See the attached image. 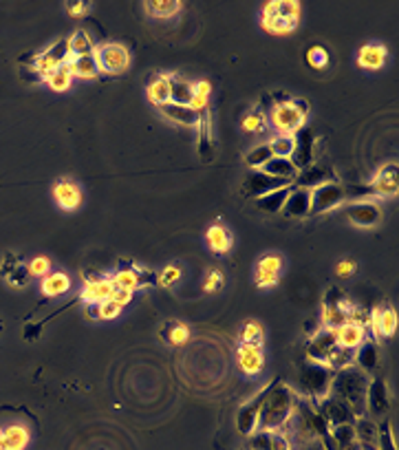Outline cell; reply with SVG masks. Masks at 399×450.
Segmentation results:
<instances>
[{
  "label": "cell",
  "mask_w": 399,
  "mask_h": 450,
  "mask_svg": "<svg viewBox=\"0 0 399 450\" xmlns=\"http://www.w3.org/2000/svg\"><path fill=\"white\" fill-rule=\"evenodd\" d=\"M187 340H190V329L183 322H172L168 324V342L172 346H183Z\"/></svg>",
  "instance_id": "49"
},
{
  "label": "cell",
  "mask_w": 399,
  "mask_h": 450,
  "mask_svg": "<svg viewBox=\"0 0 399 450\" xmlns=\"http://www.w3.org/2000/svg\"><path fill=\"white\" fill-rule=\"evenodd\" d=\"M356 364L358 369H362L364 373H373L375 369H378V344H375L373 340H364L358 349H356Z\"/></svg>",
  "instance_id": "35"
},
{
  "label": "cell",
  "mask_w": 399,
  "mask_h": 450,
  "mask_svg": "<svg viewBox=\"0 0 399 450\" xmlns=\"http://www.w3.org/2000/svg\"><path fill=\"white\" fill-rule=\"evenodd\" d=\"M356 272H358V263L353 261V258H345V261H340L336 265V274L340 278H349V276H353Z\"/></svg>",
  "instance_id": "55"
},
{
  "label": "cell",
  "mask_w": 399,
  "mask_h": 450,
  "mask_svg": "<svg viewBox=\"0 0 399 450\" xmlns=\"http://www.w3.org/2000/svg\"><path fill=\"white\" fill-rule=\"evenodd\" d=\"M170 82V102L174 104H190L192 99V82L183 80L181 75H168Z\"/></svg>",
  "instance_id": "39"
},
{
  "label": "cell",
  "mask_w": 399,
  "mask_h": 450,
  "mask_svg": "<svg viewBox=\"0 0 399 450\" xmlns=\"http://www.w3.org/2000/svg\"><path fill=\"white\" fill-rule=\"evenodd\" d=\"M44 82L49 84L51 91L55 93H64V91H69L71 84H73V75L69 71V66H60V69H55L51 71L49 75H44Z\"/></svg>",
  "instance_id": "41"
},
{
  "label": "cell",
  "mask_w": 399,
  "mask_h": 450,
  "mask_svg": "<svg viewBox=\"0 0 399 450\" xmlns=\"http://www.w3.org/2000/svg\"><path fill=\"white\" fill-rule=\"evenodd\" d=\"M336 333L331 329H320L311 340H309V346H307V360H314V362H320L325 364L329 353L334 351L336 346Z\"/></svg>",
  "instance_id": "25"
},
{
  "label": "cell",
  "mask_w": 399,
  "mask_h": 450,
  "mask_svg": "<svg viewBox=\"0 0 399 450\" xmlns=\"http://www.w3.org/2000/svg\"><path fill=\"white\" fill-rule=\"evenodd\" d=\"M369 329L375 338H391L397 331V313L391 305H380L369 313Z\"/></svg>",
  "instance_id": "15"
},
{
  "label": "cell",
  "mask_w": 399,
  "mask_h": 450,
  "mask_svg": "<svg viewBox=\"0 0 399 450\" xmlns=\"http://www.w3.org/2000/svg\"><path fill=\"white\" fill-rule=\"evenodd\" d=\"M391 409V395H389V387L382 378H373L369 382V391H367V411L373 418H384Z\"/></svg>",
  "instance_id": "18"
},
{
  "label": "cell",
  "mask_w": 399,
  "mask_h": 450,
  "mask_svg": "<svg viewBox=\"0 0 399 450\" xmlns=\"http://www.w3.org/2000/svg\"><path fill=\"white\" fill-rule=\"evenodd\" d=\"M331 380H334V371H331L327 364L307 360V362L298 369L294 391H296V395H300L305 400L320 402L329 395Z\"/></svg>",
  "instance_id": "4"
},
{
  "label": "cell",
  "mask_w": 399,
  "mask_h": 450,
  "mask_svg": "<svg viewBox=\"0 0 399 450\" xmlns=\"http://www.w3.org/2000/svg\"><path fill=\"white\" fill-rule=\"evenodd\" d=\"M51 195L62 212H75L82 206V188L71 179H58L51 188Z\"/></svg>",
  "instance_id": "12"
},
{
  "label": "cell",
  "mask_w": 399,
  "mask_h": 450,
  "mask_svg": "<svg viewBox=\"0 0 399 450\" xmlns=\"http://www.w3.org/2000/svg\"><path fill=\"white\" fill-rule=\"evenodd\" d=\"M307 62L314 66V69H325L329 64V53L323 47H311L307 51Z\"/></svg>",
  "instance_id": "53"
},
{
  "label": "cell",
  "mask_w": 399,
  "mask_h": 450,
  "mask_svg": "<svg viewBox=\"0 0 399 450\" xmlns=\"http://www.w3.org/2000/svg\"><path fill=\"white\" fill-rule=\"evenodd\" d=\"M353 302L347 300L342 296V291L331 287L327 291V298H325V309H323V329H338L342 327L345 322H349V316L353 311Z\"/></svg>",
  "instance_id": "7"
},
{
  "label": "cell",
  "mask_w": 399,
  "mask_h": 450,
  "mask_svg": "<svg viewBox=\"0 0 399 450\" xmlns=\"http://www.w3.org/2000/svg\"><path fill=\"white\" fill-rule=\"evenodd\" d=\"M267 389H269V387H265L252 402L243 404V407H241L238 418H236V426H238V431H241L243 435H252L254 431H256L258 411H260V404H263V398H265V393H267Z\"/></svg>",
  "instance_id": "27"
},
{
  "label": "cell",
  "mask_w": 399,
  "mask_h": 450,
  "mask_svg": "<svg viewBox=\"0 0 399 450\" xmlns=\"http://www.w3.org/2000/svg\"><path fill=\"white\" fill-rule=\"evenodd\" d=\"M71 58V53H69V40H58L53 44V47H49L47 51H42L38 55V60H36V71L44 77V75H49L51 71L55 69H60V66H64L66 62H69Z\"/></svg>",
  "instance_id": "14"
},
{
  "label": "cell",
  "mask_w": 399,
  "mask_h": 450,
  "mask_svg": "<svg viewBox=\"0 0 399 450\" xmlns=\"http://www.w3.org/2000/svg\"><path fill=\"white\" fill-rule=\"evenodd\" d=\"M205 243L214 254L225 256L232 252V247H234V236H232V230L227 228V225L214 223V225H209L207 232H205Z\"/></svg>",
  "instance_id": "26"
},
{
  "label": "cell",
  "mask_w": 399,
  "mask_h": 450,
  "mask_svg": "<svg viewBox=\"0 0 399 450\" xmlns=\"http://www.w3.org/2000/svg\"><path fill=\"white\" fill-rule=\"evenodd\" d=\"M353 362H356V351H353V349H347V346L336 344L334 351L329 353V358H327L325 364L336 373V371H342V369L351 366Z\"/></svg>",
  "instance_id": "40"
},
{
  "label": "cell",
  "mask_w": 399,
  "mask_h": 450,
  "mask_svg": "<svg viewBox=\"0 0 399 450\" xmlns=\"http://www.w3.org/2000/svg\"><path fill=\"white\" fill-rule=\"evenodd\" d=\"M272 150L267 144H260V146H254V148L245 155V164L252 168V170H260V168L272 159Z\"/></svg>",
  "instance_id": "44"
},
{
  "label": "cell",
  "mask_w": 399,
  "mask_h": 450,
  "mask_svg": "<svg viewBox=\"0 0 399 450\" xmlns=\"http://www.w3.org/2000/svg\"><path fill=\"white\" fill-rule=\"evenodd\" d=\"M93 58L97 62L99 73H106V75H119L130 66V51L121 42L95 44Z\"/></svg>",
  "instance_id": "6"
},
{
  "label": "cell",
  "mask_w": 399,
  "mask_h": 450,
  "mask_svg": "<svg viewBox=\"0 0 399 450\" xmlns=\"http://www.w3.org/2000/svg\"><path fill=\"white\" fill-rule=\"evenodd\" d=\"M285 269V258L278 252H267L258 258L256 269H254V283L260 289H272L280 283Z\"/></svg>",
  "instance_id": "9"
},
{
  "label": "cell",
  "mask_w": 399,
  "mask_h": 450,
  "mask_svg": "<svg viewBox=\"0 0 399 450\" xmlns=\"http://www.w3.org/2000/svg\"><path fill=\"white\" fill-rule=\"evenodd\" d=\"M291 450H327L323 440H318V442H309V444H300V446H296Z\"/></svg>",
  "instance_id": "60"
},
{
  "label": "cell",
  "mask_w": 399,
  "mask_h": 450,
  "mask_svg": "<svg viewBox=\"0 0 399 450\" xmlns=\"http://www.w3.org/2000/svg\"><path fill=\"white\" fill-rule=\"evenodd\" d=\"M95 49V44L91 40V36H88L86 31H75L73 36L69 38V53H71V58H75V55H91Z\"/></svg>",
  "instance_id": "43"
},
{
  "label": "cell",
  "mask_w": 399,
  "mask_h": 450,
  "mask_svg": "<svg viewBox=\"0 0 399 450\" xmlns=\"http://www.w3.org/2000/svg\"><path fill=\"white\" fill-rule=\"evenodd\" d=\"M296 400L298 395L289 384H269L258 411L256 431H280L291 418Z\"/></svg>",
  "instance_id": "3"
},
{
  "label": "cell",
  "mask_w": 399,
  "mask_h": 450,
  "mask_svg": "<svg viewBox=\"0 0 399 450\" xmlns=\"http://www.w3.org/2000/svg\"><path fill=\"white\" fill-rule=\"evenodd\" d=\"M347 217L353 225L358 228H375L382 219V210L378 208V204L371 199H362V201H349L347 206Z\"/></svg>",
  "instance_id": "11"
},
{
  "label": "cell",
  "mask_w": 399,
  "mask_h": 450,
  "mask_svg": "<svg viewBox=\"0 0 399 450\" xmlns=\"http://www.w3.org/2000/svg\"><path fill=\"white\" fill-rule=\"evenodd\" d=\"M146 95H148V102L152 106H165L170 104V82H168V75H154L148 88H146Z\"/></svg>",
  "instance_id": "34"
},
{
  "label": "cell",
  "mask_w": 399,
  "mask_h": 450,
  "mask_svg": "<svg viewBox=\"0 0 399 450\" xmlns=\"http://www.w3.org/2000/svg\"><path fill=\"white\" fill-rule=\"evenodd\" d=\"M272 450H291V442L283 431H272Z\"/></svg>",
  "instance_id": "56"
},
{
  "label": "cell",
  "mask_w": 399,
  "mask_h": 450,
  "mask_svg": "<svg viewBox=\"0 0 399 450\" xmlns=\"http://www.w3.org/2000/svg\"><path fill=\"white\" fill-rule=\"evenodd\" d=\"M307 115H309V104L305 99H287V102H276L272 106L267 119L280 135L294 137L298 130L305 128Z\"/></svg>",
  "instance_id": "5"
},
{
  "label": "cell",
  "mask_w": 399,
  "mask_h": 450,
  "mask_svg": "<svg viewBox=\"0 0 399 450\" xmlns=\"http://www.w3.org/2000/svg\"><path fill=\"white\" fill-rule=\"evenodd\" d=\"M159 110L163 112V117H168V119L174 121V124H181V126L194 128V126H198V121H201V115H198V112H194L190 106H185V104H174V102H170V104L161 106Z\"/></svg>",
  "instance_id": "31"
},
{
  "label": "cell",
  "mask_w": 399,
  "mask_h": 450,
  "mask_svg": "<svg viewBox=\"0 0 399 450\" xmlns=\"http://www.w3.org/2000/svg\"><path fill=\"white\" fill-rule=\"evenodd\" d=\"M66 66H69L73 80H75V77H77V80H95V77L99 75V69H97V62L93 58V53L91 55H75V58H69Z\"/></svg>",
  "instance_id": "32"
},
{
  "label": "cell",
  "mask_w": 399,
  "mask_h": 450,
  "mask_svg": "<svg viewBox=\"0 0 399 450\" xmlns=\"http://www.w3.org/2000/svg\"><path fill=\"white\" fill-rule=\"evenodd\" d=\"M294 153L289 162L296 166V170H305L314 164V130L311 128H300L294 135Z\"/></svg>",
  "instance_id": "17"
},
{
  "label": "cell",
  "mask_w": 399,
  "mask_h": 450,
  "mask_svg": "<svg viewBox=\"0 0 399 450\" xmlns=\"http://www.w3.org/2000/svg\"><path fill=\"white\" fill-rule=\"evenodd\" d=\"M291 188L294 186H285V188L272 190V193L258 197L256 199V208L260 212H267V215H278V212H283V208H285V201H287V197H289Z\"/></svg>",
  "instance_id": "33"
},
{
  "label": "cell",
  "mask_w": 399,
  "mask_h": 450,
  "mask_svg": "<svg viewBox=\"0 0 399 450\" xmlns=\"http://www.w3.org/2000/svg\"><path fill=\"white\" fill-rule=\"evenodd\" d=\"M88 3H82V0H77V3H66V14L71 18H84L88 14Z\"/></svg>",
  "instance_id": "57"
},
{
  "label": "cell",
  "mask_w": 399,
  "mask_h": 450,
  "mask_svg": "<svg viewBox=\"0 0 399 450\" xmlns=\"http://www.w3.org/2000/svg\"><path fill=\"white\" fill-rule=\"evenodd\" d=\"M285 186H291V182H285V179H276L263 170H249L243 179V197L249 199H258L263 195L272 193V190H278Z\"/></svg>",
  "instance_id": "10"
},
{
  "label": "cell",
  "mask_w": 399,
  "mask_h": 450,
  "mask_svg": "<svg viewBox=\"0 0 399 450\" xmlns=\"http://www.w3.org/2000/svg\"><path fill=\"white\" fill-rule=\"evenodd\" d=\"M150 276L152 274L143 272L139 267H124V269H117L115 274H110V283H113L115 289H128L135 294L137 289L150 283Z\"/></svg>",
  "instance_id": "21"
},
{
  "label": "cell",
  "mask_w": 399,
  "mask_h": 450,
  "mask_svg": "<svg viewBox=\"0 0 399 450\" xmlns=\"http://www.w3.org/2000/svg\"><path fill=\"white\" fill-rule=\"evenodd\" d=\"M353 431H356V437H358V444L360 446L375 444V437H378V426H375V422L367 420V415H364V418H358L356 422H353Z\"/></svg>",
  "instance_id": "42"
},
{
  "label": "cell",
  "mask_w": 399,
  "mask_h": 450,
  "mask_svg": "<svg viewBox=\"0 0 399 450\" xmlns=\"http://www.w3.org/2000/svg\"><path fill=\"white\" fill-rule=\"evenodd\" d=\"M124 311L115 300H104V302H99L97 305V320H115L119 313Z\"/></svg>",
  "instance_id": "52"
},
{
  "label": "cell",
  "mask_w": 399,
  "mask_h": 450,
  "mask_svg": "<svg viewBox=\"0 0 399 450\" xmlns=\"http://www.w3.org/2000/svg\"><path fill=\"white\" fill-rule=\"evenodd\" d=\"M309 208H311V190L291 188L289 197L285 201L283 215L289 219H303V217H309Z\"/></svg>",
  "instance_id": "28"
},
{
  "label": "cell",
  "mask_w": 399,
  "mask_h": 450,
  "mask_svg": "<svg viewBox=\"0 0 399 450\" xmlns=\"http://www.w3.org/2000/svg\"><path fill=\"white\" fill-rule=\"evenodd\" d=\"M327 182H336L334 179V170H329L327 166H316L311 164L305 170H298L291 186L294 188H305V190H314L318 186H323Z\"/></svg>",
  "instance_id": "23"
},
{
  "label": "cell",
  "mask_w": 399,
  "mask_h": 450,
  "mask_svg": "<svg viewBox=\"0 0 399 450\" xmlns=\"http://www.w3.org/2000/svg\"><path fill=\"white\" fill-rule=\"evenodd\" d=\"M336 333V342L340 346H347V349H356L367 340V329L362 327V324H356V322H345L342 327L334 329Z\"/></svg>",
  "instance_id": "30"
},
{
  "label": "cell",
  "mask_w": 399,
  "mask_h": 450,
  "mask_svg": "<svg viewBox=\"0 0 399 450\" xmlns=\"http://www.w3.org/2000/svg\"><path fill=\"white\" fill-rule=\"evenodd\" d=\"M181 276H183V269L179 265H165L157 274V283H159V287L172 289L181 280Z\"/></svg>",
  "instance_id": "47"
},
{
  "label": "cell",
  "mask_w": 399,
  "mask_h": 450,
  "mask_svg": "<svg viewBox=\"0 0 399 450\" xmlns=\"http://www.w3.org/2000/svg\"><path fill=\"white\" fill-rule=\"evenodd\" d=\"M31 433L25 424L14 422L0 429V450H27Z\"/></svg>",
  "instance_id": "24"
},
{
  "label": "cell",
  "mask_w": 399,
  "mask_h": 450,
  "mask_svg": "<svg viewBox=\"0 0 399 450\" xmlns=\"http://www.w3.org/2000/svg\"><path fill=\"white\" fill-rule=\"evenodd\" d=\"M236 364L241 373L249 378L258 375L265 369V351L263 346H252V344H238L236 346Z\"/></svg>",
  "instance_id": "20"
},
{
  "label": "cell",
  "mask_w": 399,
  "mask_h": 450,
  "mask_svg": "<svg viewBox=\"0 0 399 450\" xmlns=\"http://www.w3.org/2000/svg\"><path fill=\"white\" fill-rule=\"evenodd\" d=\"M71 289V278L64 272H49L44 278H40V291L47 298H60Z\"/></svg>",
  "instance_id": "29"
},
{
  "label": "cell",
  "mask_w": 399,
  "mask_h": 450,
  "mask_svg": "<svg viewBox=\"0 0 399 450\" xmlns=\"http://www.w3.org/2000/svg\"><path fill=\"white\" fill-rule=\"evenodd\" d=\"M267 146H269L274 157H285V159H289L296 141H294V137H289V135H278V137H274Z\"/></svg>",
  "instance_id": "45"
},
{
  "label": "cell",
  "mask_w": 399,
  "mask_h": 450,
  "mask_svg": "<svg viewBox=\"0 0 399 450\" xmlns=\"http://www.w3.org/2000/svg\"><path fill=\"white\" fill-rule=\"evenodd\" d=\"M316 407H318V411H320V415H323V420L327 422L329 429H334V426H340V424H353L358 420L345 402H340L331 395L316 402Z\"/></svg>",
  "instance_id": "13"
},
{
  "label": "cell",
  "mask_w": 399,
  "mask_h": 450,
  "mask_svg": "<svg viewBox=\"0 0 399 450\" xmlns=\"http://www.w3.org/2000/svg\"><path fill=\"white\" fill-rule=\"evenodd\" d=\"M252 450H272V433L269 431H254L249 437Z\"/></svg>",
  "instance_id": "54"
},
{
  "label": "cell",
  "mask_w": 399,
  "mask_h": 450,
  "mask_svg": "<svg viewBox=\"0 0 399 450\" xmlns=\"http://www.w3.org/2000/svg\"><path fill=\"white\" fill-rule=\"evenodd\" d=\"M192 95L209 99V95H212V84H209L207 80H196V82H192Z\"/></svg>",
  "instance_id": "58"
},
{
  "label": "cell",
  "mask_w": 399,
  "mask_h": 450,
  "mask_svg": "<svg viewBox=\"0 0 399 450\" xmlns=\"http://www.w3.org/2000/svg\"><path fill=\"white\" fill-rule=\"evenodd\" d=\"M132 296H135V294H132V291H128V289H115L113 296H110V300H115L117 305L124 309L126 305H130V302H132Z\"/></svg>",
  "instance_id": "59"
},
{
  "label": "cell",
  "mask_w": 399,
  "mask_h": 450,
  "mask_svg": "<svg viewBox=\"0 0 399 450\" xmlns=\"http://www.w3.org/2000/svg\"><path fill=\"white\" fill-rule=\"evenodd\" d=\"M223 283H225V274L221 272L218 267H212V269H207V272H205L203 291H205V294H214V291H218L221 287H223Z\"/></svg>",
  "instance_id": "50"
},
{
  "label": "cell",
  "mask_w": 399,
  "mask_h": 450,
  "mask_svg": "<svg viewBox=\"0 0 399 450\" xmlns=\"http://www.w3.org/2000/svg\"><path fill=\"white\" fill-rule=\"evenodd\" d=\"M265 124H267V115H265L263 110H252L249 115L243 117V130H247V133H258L265 128Z\"/></svg>",
  "instance_id": "51"
},
{
  "label": "cell",
  "mask_w": 399,
  "mask_h": 450,
  "mask_svg": "<svg viewBox=\"0 0 399 450\" xmlns=\"http://www.w3.org/2000/svg\"><path fill=\"white\" fill-rule=\"evenodd\" d=\"M113 283H110V276H93L88 278L82 291H80V300L84 305H99V302L108 300L113 296Z\"/></svg>",
  "instance_id": "19"
},
{
  "label": "cell",
  "mask_w": 399,
  "mask_h": 450,
  "mask_svg": "<svg viewBox=\"0 0 399 450\" xmlns=\"http://www.w3.org/2000/svg\"><path fill=\"white\" fill-rule=\"evenodd\" d=\"M378 450H397V444H395V433H393V426L389 420H384L380 426H378Z\"/></svg>",
  "instance_id": "46"
},
{
  "label": "cell",
  "mask_w": 399,
  "mask_h": 450,
  "mask_svg": "<svg viewBox=\"0 0 399 450\" xmlns=\"http://www.w3.org/2000/svg\"><path fill=\"white\" fill-rule=\"evenodd\" d=\"M143 9H146V14L150 18L168 20V18L179 14L181 3L179 0H146V3H143Z\"/></svg>",
  "instance_id": "36"
},
{
  "label": "cell",
  "mask_w": 399,
  "mask_h": 450,
  "mask_svg": "<svg viewBox=\"0 0 399 450\" xmlns=\"http://www.w3.org/2000/svg\"><path fill=\"white\" fill-rule=\"evenodd\" d=\"M238 344H252V346H263L265 344V329L258 320H247L241 324L238 329Z\"/></svg>",
  "instance_id": "38"
},
{
  "label": "cell",
  "mask_w": 399,
  "mask_h": 450,
  "mask_svg": "<svg viewBox=\"0 0 399 450\" xmlns=\"http://www.w3.org/2000/svg\"><path fill=\"white\" fill-rule=\"evenodd\" d=\"M287 437H289L291 448L300 446V444H309V442H318L325 440L329 435V426L320 415L316 402L298 398L294 404L291 418L280 429Z\"/></svg>",
  "instance_id": "1"
},
{
  "label": "cell",
  "mask_w": 399,
  "mask_h": 450,
  "mask_svg": "<svg viewBox=\"0 0 399 450\" xmlns=\"http://www.w3.org/2000/svg\"><path fill=\"white\" fill-rule=\"evenodd\" d=\"M31 278H44L51 272V258L49 256H33L31 261L25 265Z\"/></svg>",
  "instance_id": "48"
},
{
  "label": "cell",
  "mask_w": 399,
  "mask_h": 450,
  "mask_svg": "<svg viewBox=\"0 0 399 450\" xmlns=\"http://www.w3.org/2000/svg\"><path fill=\"white\" fill-rule=\"evenodd\" d=\"M345 201H347V188L338 182H327L311 190V208H309V215H325V212L340 208Z\"/></svg>",
  "instance_id": "8"
},
{
  "label": "cell",
  "mask_w": 399,
  "mask_h": 450,
  "mask_svg": "<svg viewBox=\"0 0 399 450\" xmlns=\"http://www.w3.org/2000/svg\"><path fill=\"white\" fill-rule=\"evenodd\" d=\"M389 62V49L382 42H369L358 51V66L367 71H380Z\"/></svg>",
  "instance_id": "22"
},
{
  "label": "cell",
  "mask_w": 399,
  "mask_h": 450,
  "mask_svg": "<svg viewBox=\"0 0 399 450\" xmlns=\"http://www.w3.org/2000/svg\"><path fill=\"white\" fill-rule=\"evenodd\" d=\"M397 164L391 162V164H384L378 173H375V177L369 182V190H371V195L375 197H384V199H389V197H395L397 195Z\"/></svg>",
  "instance_id": "16"
},
{
  "label": "cell",
  "mask_w": 399,
  "mask_h": 450,
  "mask_svg": "<svg viewBox=\"0 0 399 450\" xmlns=\"http://www.w3.org/2000/svg\"><path fill=\"white\" fill-rule=\"evenodd\" d=\"M260 170L276 177V179H285V182H294V177L298 173L296 166L289 159H285V157H272V159L265 164Z\"/></svg>",
  "instance_id": "37"
},
{
  "label": "cell",
  "mask_w": 399,
  "mask_h": 450,
  "mask_svg": "<svg viewBox=\"0 0 399 450\" xmlns=\"http://www.w3.org/2000/svg\"><path fill=\"white\" fill-rule=\"evenodd\" d=\"M371 375L364 373L362 369L351 364L342 371H336L334 380H331L329 395L340 402H345L353 411L356 418H364L367 415V391H369Z\"/></svg>",
  "instance_id": "2"
}]
</instances>
